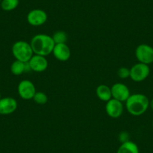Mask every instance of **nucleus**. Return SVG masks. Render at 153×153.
I'll list each match as a JSON object with an SVG mask.
<instances>
[{
    "instance_id": "4468645a",
    "label": "nucleus",
    "mask_w": 153,
    "mask_h": 153,
    "mask_svg": "<svg viewBox=\"0 0 153 153\" xmlns=\"http://www.w3.org/2000/svg\"><path fill=\"white\" fill-rule=\"evenodd\" d=\"M96 95L101 101L107 102L112 98L111 88L107 85H99L96 89Z\"/></svg>"
},
{
    "instance_id": "5701e85b",
    "label": "nucleus",
    "mask_w": 153,
    "mask_h": 153,
    "mask_svg": "<svg viewBox=\"0 0 153 153\" xmlns=\"http://www.w3.org/2000/svg\"><path fill=\"white\" fill-rule=\"evenodd\" d=\"M152 128H153V120H152Z\"/></svg>"
},
{
    "instance_id": "6e6552de",
    "label": "nucleus",
    "mask_w": 153,
    "mask_h": 153,
    "mask_svg": "<svg viewBox=\"0 0 153 153\" xmlns=\"http://www.w3.org/2000/svg\"><path fill=\"white\" fill-rule=\"evenodd\" d=\"M17 92L21 98L24 100L32 99L37 92L35 86L29 80H23L20 82L17 87Z\"/></svg>"
},
{
    "instance_id": "f257e3e1",
    "label": "nucleus",
    "mask_w": 153,
    "mask_h": 153,
    "mask_svg": "<svg viewBox=\"0 0 153 153\" xmlns=\"http://www.w3.org/2000/svg\"><path fill=\"white\" fill-rule=\"evenodd\" d=\"M34 54L48 56L51 54L55 47L52 36L46 34H37L32 37L30 42Z\"/></svg>"
},
{
    "instance_id": "f8f14e48",
    "label": "nucleus",
    "mask_w": 153,
    "mask_h": 153,
    "mask_svg": "<svg viewBox=\"0 0 153 153\" xmlns=\"http://www.w3.org/2000/svg\"><path fill=\"white\" fill-rule=\"evenodd\" d=\"M53 54L57 60L60 62H66L71 58V50L67 44H57L53 51Z\"/></svg>"
},
{
    "instance_id": "2eb2a0df",
    "label": "nucleus",
    "mask_w": 153,
    "mask_h": 153,
    "mask_svg": "<svg viewBox=\"0 0 153 153\" xmlns=\"http://www.w3.org/2000/svg\"><path fill=\"white\" fill-rule=\"evenodd\" d=\"M117 153H140L138 146L131 140L123 143L117 149Z\"/></svg>"
},
{
    "instance_id": "f3484780",
    "label": "nucleus",
    "mask_w": 153,
    "mask_h": 153,
    "mask_svg": "<svg viewBox=\"0 0 153 153\" xmlns=\"http://www.w3.org/2000/svg\"><path fill=\"white\" fill-rule=\"evenodd\" d=\"M55 45L57 44H66L68 41V35L64 31H56L52 35Z\"/></svg>"
},
{
    "instance_id": "0eeeda50",
    "label": "nucleus",
    "mask_w": 153,
    "mask_h": 153,
    "mask_svg": "<svg viewBox=\"0 0 153 153\" xmlns=\"http://www.w3.org/2000/svg\"><path fill=\"white\" fill-rule=\"evenodd\" d=\"M48 14L42 9H33L29 11L26 17L28 23L32 26H40L48 20Z\"/></svg>"
},
{
    "instance_id": "dca6fc26",
    "label": "nucleus",
    "mask_w": 153,
    "mask_h": 153,
    "mask_svg": "<svg viewBox=\"0 0 153 153\" xmlns=\"http://www.w3.org/2000/svg\"><path fill=\"white\" fill-rule=\"evenodd\" d=\"M1 8L3 11H11L17 8L19 5V0H2Z\"/></svg>"
},
{
    "instance_id": "4be33fe9",
    "label": "nucleus",
    "mask_w": 153,
    "mask_h": 153,
    "mask_svg": "<svg viewBox=\"0 0 153 153\" xmlns=\"http://www.w3.org/2000/svg\"><path fill=\"white\" fill-rule=\"evenodd\" d=\"M1 98H1V93H0V99H1Z\"/></svg>"
},
{
    "instance_id": "a211bd4d",
    "label": "nucleus",
    "mask_w": 153,
    "mask_h": 153,
    "mask_svg": "<svg viewBox=\"0 0 153 153\" xmlns=\"http://www.w3.org/2000/svg\"><path fill=\"white\" fill-rule=\"evenodd\" d=\"M32 99H33V101H35L36 104L43 105V104H45L48 102V95H46V93H45V92H36Z\"/></svg>"
},
{
    "instance_id": "b1692460",
    "label": "nucleus",
    "mask_w": 153,
    "mask_h": 153,
    "mask_svg": "<svg viewBox=\"0 0 153 153\" xmlns=\"http://www.w3.org/2000/svg\"><path fill=\"white\" fill-rule=\"evenodd\" d=\"M2 2V0H0V2Z\"/></svg>"
},
{
    "instance_id": "9d476101",
    "label": "nucleus",
    "mask_w": 153,
    "mask_h": 153,
    "mask_svg": "<svg viewBox=\"0 0 153 153\" xmlns=\"http://www.w3.org/2000/svg\"><path fill=\"white\" fill-rule=\"evenodd\" d=\"M28 62L30 66L31 70L38 73L45 71L48 67V61L46 59V56L37 55V54H34Z\"/></svg>"
},
{
    "instance_id": "9b49d317",
    "label": "nucleus",
    "mask_w": 153,
    "mask_h": 153,
    "mask_svg": "<svg viewBox=\"0 0 153 153\" xmlns=\"http://www.w3.org/2000/svg\"><path fill=\"white\" fill-rule=\"evenodd\" d=\"M17 108V102L14 98L5 97L0 99V114L9 115Z\"/></svg>"
},
{
    "instance_id": "39448f33",
    "label": "nucleus",
    "mask_w": 153,
    "mask_h": 153,
    "mask_svg": "<svg viewBox=\"0 0 153 153\" xmlns=\"http://www.w3.org/2000/svg\"><path fill=\"white\" fill-rule=\"evenodd\" d=\"M135 56L139 62L149 65L153 62V48L146 44L138 45L135 50Z\"/></svg>"
},
{
    "instance_id": "6ab92c4d",
    "label": "nucleus",
    "mask_w": 153,
    "mask_h": 153,
    "mask_svg": "<svg viewBox=\"0 0 153 153\" xmlns=\"http://www.w3.org/2000/svg\"><path fill=\"white\" fill-rule=\"evenodd\" d=\"M117 74L121 79H127L130 77V68L121 67L117 71Z\"/></svg>"
},
{
    "instance_id": "1a4fd4ad",
    "label": "nucleus",
    "mask_w": 153,
    "mask_h": 153,
    "mask_svg": "<svg viewBox=\"0 0 153 153\" xmlns=\"http://www.w3.org/2000/svg\"><path fill=\"white\" fill-rule=\"evenodd\" d=\"M112 98L124 103L131 95L130 90L126 85L121 83H114L111 86Z\"/></svg>"
},
{
    "instance_id": "aec40b11",
    "label": "nucleus",
    "mask_w": 153,
    "mask_h": 153,
    "mask_svg": "<svg viewBox=\"0 0 153 153\" xmlns=\"http://www.w3.org/2000/svg\"><path fill=\"white\" fill-rule=\"evenodd\" d=\"M119 139H120V140L121 141L122 143H123L126 142V141L130 140H129L128 134L126 131L121 132V133L120 134V135H119Z\"/></svg>"
},
{
    "instance_id": "7ed1b4c3",
    "label": "nucleus",
    "mask_w": 153,
    "mask_h": 153,
    "mask_svg": "<svg viewBox=\"0 0 153 153\" xmlns=\"http://www.w3.org/2000/svg\"><path fill=\"white\" fill-rule=\"evenodd\" d=\"M12 54L16 60L27 62L34 55L30 43L26 41H17L11 48Z\"/></svg>"
},
{
    "instance_id": "ddd939ff",
    "label": "nucleus",
    "mask_w": 153,
    "mask_h": 153,
    "mask_svg": "<svg viewBox=\"0 0 153 153\" xmlns=\"http://www.w3.org/2000/svg\"><path fill=\"white\" fill-rule=\"evenodd\" d=\"M30 66L29 62H23L15 60L11 65V71L14 75L18 76L23 73H27L31 71Z\"/></svg>"
},
{
    "instance_id": "f03ea898",
    "label": "nucleus",
    "mask_w": 153,
    "mask_h": 153,
    "mask_svg": "<svg viewBox=\"0 0 153 153\" xmlns=\"http://www.w3.org/2000/svg\"><path fill=\"white\" fill-rule=\"evenodd\" d=\"M125 103L127 111L134 117L144 114L149 107V100L147 96L141 93L131 94Z\"/></svg>"
},
{
    "instance_id": "412c9836",
    "label": "nucleus",
    "mask_w": 153,
    "mask_h": 153,
    "mask_svg": "<svg viewBox=\"0 0 153 153\" xmlns=\"http://www.w3.org/2000/svg\"><path fill=\"white\" fill-rule=\"evenodd\" d=\"M149 107H151V109L153 111V98L151 100V101H149Z\"/></svg>"
},
{
    "instance_id": "423d86ee",
    "label": "nucleus",
    "mask_w": 153,
    "mask_h": 153,
    "mask_svg": "<svg viewBox=\"0 0 153 153\" xmlns=\"http://www.w3.org/2000/svg\"><path fill=\"white\" fill-rule=\"evenodd\" d=\"M105 111L108 117L112 119L120 118L124 111V105L121 101L111 98L106 102Z\"/></svg>"
},
{
    "instance_id": "20e7f679",
    "label": "nucleus",
    "mask_w": 153,
    "mask_h": 153,
    "mask_svg": "<svg viewBox=\"0 0 153 153\" xmlns=\"http://www.w3.org/2000/svg\"><path fill=\"white\" fill-rule=\"evenodd\" d=\"M149 74V66L143 63L138 62L130 68V78L137 83L145 80Z\"/></svg>"
}]
</instances>
